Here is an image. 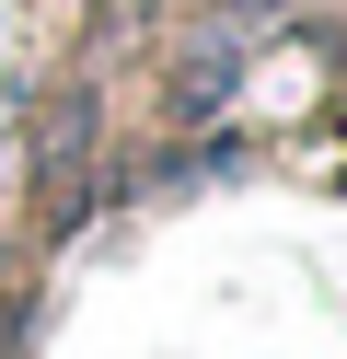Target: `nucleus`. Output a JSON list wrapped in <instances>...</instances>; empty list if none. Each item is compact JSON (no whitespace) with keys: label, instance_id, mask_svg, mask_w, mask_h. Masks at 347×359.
Segmentation results:
<instances>
[{"label":"nucleus","instance_id":"obj_1","mask_svg":"<svg viewBox=\"0 0 347 359\" xmlns=\"http://www.w3.org/2000/svg\"><path fill=\"white\" fill-rule=\"evenodd\" d=\"M81 186H93V104L69 93L58 128H46V151H35V209H46V232L81 220Z\"/></svg>","mask_w":347,"mask_h":359},{"label":"nucleus","instance_id":"obj_2","mask_svg":"<svg viewBox=\"0 0 347 359\" xmlns=\"http://www.w3.org/2000/svg\"><path fill=\"white\" fill-rule=\"evenodd\" d=\"M231 81H243V47H231V35H208V47L162 81V116H174V128H208V116L231 104Z\"/></svg>","mask_w":347,"mask_h":359}]
</instances>
